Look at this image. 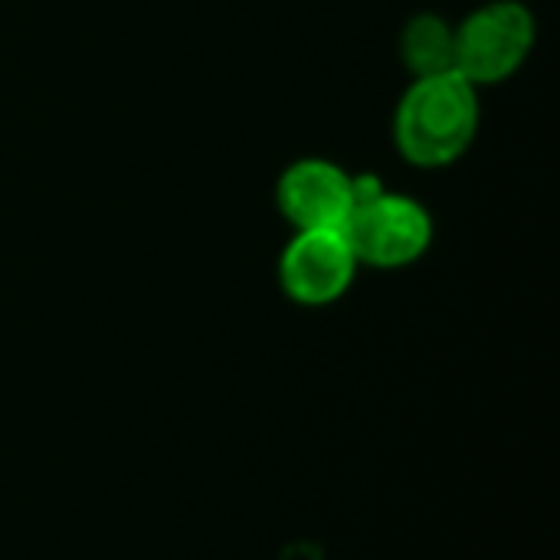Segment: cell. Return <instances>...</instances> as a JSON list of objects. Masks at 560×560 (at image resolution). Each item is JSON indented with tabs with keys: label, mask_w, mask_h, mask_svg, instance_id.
Wrapping results in <instances>:
<instances>
[{
	"label": "cell",
	"mask_w": 560,
	"mask_h": 560,
	"mask_svg": "<svg viewBox=\"0 0 560 560\" xmlns=\"http://www.w3.org/2000/svg\"><path fill=\"white\" fill-rule=\"evenodd\" d=\"M276 203L282 217L305 230H345L354 210V174L325 158H302L289 164L276 184Z\"/></svg>",
	"instance_id": "cell-4"
},
{
	"label": "cell",
	"mask_w": 560,
	"mask_h": 560,
	"mask_svg": "<svg viewBox=\"0 0 560 560\" xmlns=\"http://www.w3.org/2000/svg\"><path fill=\"white\" fill-rule=\"evenodd\" d=\"M400 59L413 72V79L423 75H443L456 69V26L440 13H417L407 20L400 33Z\"/></svg>",
	"instance_id": "cell-6"
},
{
	"label": "cell",
	"mask_w": 560,
	"mask_h": 560,
	"mask_svg": "<svg viewBox=\"0 0 560 560\" xmlns=\"http://www.w3.org/2000/svg\"><path fill=\"white\" fill-rule=\"evenodd\" d=\"M535 46V16L525 3L492 0L456 26V72L476 89L505 82Z\"/></svg>",
	"instance_id": "cell-2"
},
{
	"label": "cell",
	"mask_w": 560,
	"mask_h": 560,
	"mask_svg": "<svg viewBox=\"0 0 560 560\" xmlns=\"http://www.w3.org/2000/svg\"><path fill=\"white\" fill-rule=\"evenodd\" d=\"M358 266L361 262L341 230H305L285 246L279 279L289 299L302 305H328L348 292Z\"/></svg>",
	"instance_id": "cell-5"
},
{
	"label": "cell",
	"mask_w": 560,
	"mask_h": 560,
	"mask_svg": "<svg viewBox=\"0 0 560 560\" xmlns=\"http://www.w3.org/2000/svg\"><path fill=\"white\" fill-rule=\"evenodd\" d=\"M479 131V89L456 69L413 79L394 115V141L417 167L459 161Z\"/></svg>",
	"instance_id": "cell-1"
},
{
	"label": "cell",
	"mask_w": 560,
	"mask_h": 560,
	"mask_svg": "<svg viewBox=\"0 0 560 560\" xmlns=\"http://www.w3.org/2000/svg\"><path fill=\"white\" fill-rule=\"evenodd\" d=\"M341 233L358 262L377 269H400L417 262L430 249L433 217L413 197L377 190L374 197L354 203Z\"/></svg>",
	"instance_id": "cell-3"
}]
</instances>
